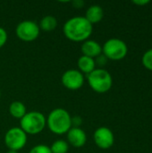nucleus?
<instances>
[{
	"instance_id": "nucleus-12",
	"label": "nucleus",
	"mask_w": 152,
	"mask_h": 153,
	"mask_svg": "<svg viewBox=\"0 0 152 153\" xmlns=\"http://www.w3.org/2000/svg\"><path fill=\"white\" fill-rule=\"evenodd\" d=\"M92 25L99 23V22H101V20L104 17V11L103 8L99 5V4H92L90 5L85 13L84 16Z\"/></svg>"
},
{
	"instance_id": "nucleus-22",
	"label": "nucleus",
	"mask_w": 152,
	"mask_h": 153,
	"mask_svg": "<svg viewBox=\"0 0 152 153\" xmlns=\"http://www.w3.org/2000/svg\"><path fill=\"white\" fill-rule=\"evenodd\" d=\"M72 4H73V6L74 8L79 9V8H82V7L84 6L85 2H84L83 0H74V1L72 2Z\"/></svg>"
},
{
	"instance_id": "nucleus-3",
	"label": "nucleus",
	"mask_w": 152,
	"mask_h": 153,
	"mask_svg": "<svg viewBox=\"0 0 152 153\" xmlns=\"http://www.w3.org/2000/svg\"><path fill=\"white\" fill-rule=\"evenodd\" d=\"M47 126L46 117L39 111L27 112L20 120V127L27 134L35 135L41 133Z\"/></svg>"
},
{
	"instance_id": "nucleus-8",
	"label": "nucleus",
	"mask_w": 152,
	"mask_h": 153,
	"mask_svg": "<svg viewBox=\"0 0 152 153\" xmlns=\"http://www.w3.org/2000/svg\"><path fill=\"white\" fill-rule=\"evenodd\" d=\"M61 82L65 88L70 91H76L83 86L84 76L78 69H69L63 74Z\"/></svg>"
},
{
	"instance_id": "nucleus-24",
	"label": "nucleus",
	"mask_w": 152,
	"mask_h": 153,
	"mask_svg": "<svg viewBox=\"0 0 152 153\" xmlns=\"http://www.w3.org/2000/svg\"><path fill=\"white\" fill-rule=\"evenodd\" d=\"M6 153H18V152H15V151H10V150H9V151H8Z\"/></svg>"
},
{
	"instance_id": "nucleus-21",
	"label": "nucleus",
	"mask_w": 152,
	"mask_h": 153,
	"mask_svg": "<svg viewBox=\"0 0 152 153\" xmlns=\"http://www.w3.org/2000/svg\"><path fill=\"white\" fill-rule=\"evenodd\" d=\"M82 124V119L78 117H72V127H80Z\"/></svg>"
},
{
	"instance_id": "nucleus-14",
	"label": "nucleus",
	"mask_w": 152,
	"mask_h": 153,
	"mask_svg": "<svg viewBox=\"0 0 152 153\" xmlns=\"http://www.w3.org/2000/svg\"><path fill=\"white\" fill-rule=\"evenodd\" d=\"M9 113L13 117L21 120L27 113L26 107L21 101H18V100L13 101L9 106Z\"/></svg>"
},
{
	"instance_id": "nucleus-19",
	"label": "nucleus",
	"mask_w": 152,
	"mask_h": 153,
	"mask_svg": "<svg viewBox=\"0 0 152 153\" xmlns=\"http://www.w3.org/2000/svg\"><path fill=\"white\" fill-rule=\"evenodd\" d=\"M7 39H8V35L6 30L3 27H0V48H2L5 45Z\"/></svg>"
},
{
	"instance_id": "nucleus-5",
	"label": "nucleus",
	"mask_w": 152,
	"mask_h": 153,
	"mask_svg": "<svg viewBox=\"0 0 152 153\" xmlns=\"http://www.w3.org/2000/svg\"><path fill=\"white\" fill-rule=\"evenodd\" d=\"M128 48L126 43L120 39H109L102 46V54L108 60H121L126 56Z\"/></svg>"
},
{
	"instance_id": "nucleus-23",
	"label": "nucleus",
	"mask_w": 152,
	"mask_h": 153,
	"mask_svg": "<svg viewBox=\"0 0 152 153\" xmlns=\"http://www.w3.org/2000/svg\"><path fill=\"white\" fill-rule=\"evenodd\" d=\"M133 3L135 4H138V5H144V4H149L150 1L149 0H134V1H133Z\"/></svg>"
},
{
	"instance_id": "nucleus-11",
	"label": "nucleus",
	"mask_w": 152,
	"mask_h": 153,
	"mask_svg": "<svg viewBox=\"0 0 152 153\" xmlns=\"http://www.w3.org/2000/svg\"><path fill=\"white\" fill-rule=\"evenodd\" d=\"M81 50L82 56H86L95 59L97 56L102 54V46L96 40L87 39L82 42Z\"/></svg>"
},
{
	"instance_id": "nucleus-17",
	"label": "nucleus",
	"mask_w": 152,
	"mask_h": 153,
	"mask_svg": "<svg viewBox=\"0 0 152 153\" xmlns=\"http://www.w3.org/2000/svg\"><path fill=\"white\" fill-rule=\"evenodd\" d=\"M142 64L147 69L152 71V48L144 53L142 56Z\"/></svg>"
},
{
	"instance_id": "nucleus-10",
	"label": "nucleus",
	"mask_w": 152,
	"mask_h": 153,
	"mask_svg": "<svg viewBox=\"0 0 152 153\" xmlns=\"http://www.w3.org/2000/svg\"><path fill=\"white\" fill-rule=\"evenodd\" d=\"M66 134V142L75 148H82L87 143V134L81 127H72Z\"/></svg>"
},
{
	"instance_id": "nucleus-13",
	"label": "nucleus",
	"mask_w": 152,
	"mask_h": 153,
	"mask_svg": "<svg viewBox=\"0 0 152 153\" xmlns=\"http://www.w3.org/2000/svg\"><path fill=\"white\" fill-rule=\"evenodd\" d=\"M77 66L78 70L82 74H85L88 75L96 69L95 59L86 56H81L77 60Z\"/></svg>"
},
{
	"instance_id": "nucleus-6",
	"label": "nucleus",
	"mask_w": 152,
	"mask_h": 153,
	"mask_svg": "<svg viewBox=\"0 0 152 153\" xmlns=\"http://www.w3.org/2000/svg\"><path fill=\"white\" fill-rule=\"evenodd\" d=\"M27 134L21 127H12L4 134V142L10 151L18 152L23 149L27 143Z\"/></svg>"
},
{
	"instance_id": "nucleus-2",
	"label": "nucleus",
	"mask_w": 152,
	"mask_h": 153,
	"mask_svg": "<svg viewBox=\"0 0 152 153\" xmlns=\"http://www.w3.org/2000/svg\"><path fill=\"white\" fill-rule=\"evenodd\" d=\"M47 126L55 134L62 135L67 134L72 128V116L65 108H55L47 117Z\"/></svg>"
},
{
	"instance_id": "nucleus-15",
	"label": "nucleus",
	"mask_w": 152,
	"mask_h": 153,
	"mask_svg": "<svg viewBox=\"0 0 152 153\" xmlns=\"http://www.w3.org/2000/svg\"><path fill=\"white\" fill-rule=\"evenodd\" d=\"M39 26V29L44 31H53L57 27V20L53 15H46L40 20Z\"/></svg>"
},
{
	"instance_id": "nucleus-18",
	"label": "nucleus",
	"mask_w": 152,
	"mask_h": 153,
	"mask_svg": "<svg viewBox=\"0 0 152 153\" xmlns=\"http://www.w3.org/2000/svg\"><path fill=\"white\" fill-rule=\"evenodd\" d=\"M29 153H52L50 147L45 144H38L31 148Z\"/></svg>"
},
{
	"instance_id": "nucleus-16",
	"label": "nucleus",
	"mask_w": 152,
	"mask_h": 153,
	"mask_svg": "<svg viewBox=\"0 0 152 153\" xmlns=\"http://www.w3.org/2000/svg\"><path fill=\"white\" fill-rule=\"evenodd\" d=\"M50 150L52 153H67L69 151V144L65 140L58 139L52 143Z\"/></svg>"
},
{
	"instance_id": "nucleus-25",
	"label": "nucleus",
	"mask_w": 152,
	"mask_h": 153,
	"mask_svg": "<svg viewBox=\"0 0 152 153\" xmlns=\"http://www.w3.org/2000/svg\"><path fill=\"white\" fill-rule=\"evenodd\" d=\"M0 98H1V91H0Z\"/></svg>"
},
{
	"instance_id": "nucleus-4",
	"label": "nucleus",
	"mask_w": 152,
	"mask_h": 153,
	"mask_svg": "<svg viewBox=\"0 0 152 153\" xmlns=\"http://www.w3.org/2000/svg\"><path fill=\"white\" fill-rule=\"evenodd\" d=\"M90 87L97 93H106L113 84V79L108 71L104 68H96L87 75Z\"/></svg>"
},
{
	"instance_id": "nucleus-1",
	"label": "nucleus",
	"mask_w": 152,
	"mask_h": 153,
	"mask_svg": "<svg viewBox=\"0 0 152 153\" xmlns=\"http://www.w3.org/2000/svg\"><path fill=\"white\" fill-rule=\"evenodd\" d=\"M92 31L93 25L84 16L72 17L63 26L65 36L73 42H84L89 39Z\"/></svg>"
},
{
	"instance_id": "nucleus-20",
	"label": "nucleus",
	"mask_w": 152,
	"mask_h": 153,
	"mask_svg": "<svg viewBox=\"0 0 152 153\" xmlns=\"http://www.w3.org/2000/svg\"><path fill=\"white\" fill-rule=\"evenodd\" d=\"M108 60V59L103 54H101V55H99V56H97V57L95 58V63H96V65H98L100 66L99 68H102V66L106 65Z\"/></svg>"
},
{
	"instance_id": "nucleus-7",
	"label": "nucleus",
	"mask_w": 152,
	"mask_h": 153,
	"mask_svg": "<svg viewBox=\"0 0 152 153\" xmlns=\"http://www.w3.org/2000/svg\"><path fill=\"white\" fill-rule=\"evenodd\" d=\"M40 32L39 24L30 20H25L18 23L15 29L16 36L22 41L30 42L38 39Z\"/></svg>"
},
{
	"instance_id": "nucleus-9",
	"label": "nucleus",
	"mask_w": 152,
	"mask_h": 153,
	"mask_svg": "<svg viewBox=\"0 0 152 153\" xmlns=\"http://www.w3.org/2000/svg\"><path fill=\"white\" fill-rule=\"evenodd\" d=\"M93 140L99 148L108 150L113 146L115 143V136L113 132L108 127L100 126L95 130L93 134Z\"/></svg>"
}]
</instances>
